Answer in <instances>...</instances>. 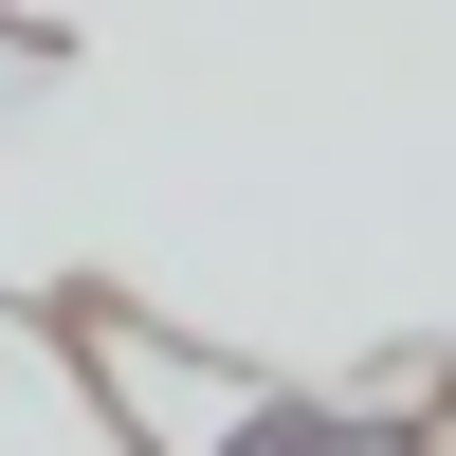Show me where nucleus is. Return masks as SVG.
Instances as JSON below:
<instances>
[{"label": "nucleus", "mask_w": 456, "mask_h": 456, "mask_svg": "<svg viewBox=\"0 0 456 456\" xmlns=\"http://www.w3.org/2000/svg\"><path fill=\"white\" fill-rule=\"evenodd\" d=\"M73 365L128 456H438V384H311V365L183 347L146 311H73Z\"/></svg>", "instance_id": "nucleus-1"}, {"label": "nucleus", "mask_w": 456, "mask_h": 456, "mask_svg": "<svg viewBox=\"0 0 456 456\" xmlns=\"http://www.w3.org/2000/svg\"><path fill=\"white\" fill-rule=\"evenodd\" d=\"M0 456H128L73 365V311H0Z\"/></svg>", "instance_id": "nucleus-2"}, {"label": "nucleus", "mask_w": 456, "mask_h": 456, "mask_svg": "<svg viewBox=\"0 0 456 456\" xmlns=\"http://www.w3.org/2000/svg\"><path fill=\"white\" fill-rule=\"evenodd\" d=\"M438 456H456V384H438Z\"/></svg>", "instance_id": "nucleus-3"}]
</instances>
